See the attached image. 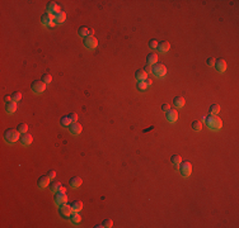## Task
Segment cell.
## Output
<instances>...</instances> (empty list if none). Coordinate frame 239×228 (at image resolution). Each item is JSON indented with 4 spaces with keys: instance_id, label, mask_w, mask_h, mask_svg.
<instances>
[{
    "instance_id": "obj_20",
    "label": "cell",
    "mask_w": 239,
    "mask_h": 228,
    "mask_svg": "<svg viewBox=\"0 0 239 228\" xmlns=\"http://www.w3.org/2000/svg\"><path fill=\"white\" fill-rule=\"evenodd\" d=\"M81 184H83V180H81V178H79V176H74V178L70 179V186L72 189H78Z\"/></svg>"
},
{
    "instance_id": "obj_18",
    "label": "cell",
    "mask_w": 239,
    "mask_h": 228,
    "mask_svg": "<svg viewBox=\"0 0 239 228\" xmlns=\"http://www.w3.org/2000/svg\"><path fill=\"white\" fill-rule=\"evenodd\" d=\"M169 49H171V43L168 41H163V42H160L158 45V51L160 53H167Z\"/></svg>"
},
{
    "instance_id": "obj_9",
    "label": "cell",
    "mask_w": 239,
    "mask_h": 228,
    "mask_svg": "<svg viewBox=\"0 0 239 228\" xmlns=\"http://www.w3.org/2000/svg\"><path fill=\"white\" fill-rule=\"evenodd\" d=\"M165 119H167L168 122H171V123L177 122V119H178V112L175 110V109H173V108H171L169 110L165 112Z\"/></svg>"
},
{
    "instance_id": "obj_28",
    "label": "cell",
    "mask_w": 239,
    "mask_h": 228,
    "mask_svg": "<svg viewBox=\"0 0 239 228\" xmlns=\"http://www.w3.org/2000/svg\"><path fill=\"white\" fill-rule=\"evenodd\" d=\"M210 116H217L219 114V112H220V107L217 105V104H212L211 107H210Z\"/></svg>"
},
{
    "instance_id": "obj_13",
    "label": "cell",
    "mask_w": 239,
    "mask_h": 228,
    "mask_svg": "<svg viewBox=\"0 0 239 228\" xmlns=\"http://www.w3.org/2000/svg\"><path fill=\"white\" fill-rule=\"evenodd\" d=\"M19 142H20V144H23V146H29L31 143L33 142V138H32V136L27 132V133H23V134H20V138H19Z\"/></svg>"
},
{
    "instance_id": "obj_39",
    "label": "cell",
    "mask_w": 239,
    "mask_h": 228,
    "mask_svg": "<svg viewBox=\"0 0 239 228\" xmlns=\"http://www.w3.org/2000/svg\"><path fill=\"white\" fill-rule=\"evenodd\" d=\"M47 175H48V178H50V179H55V176H56V171H55V170H50Z\"/></svg>"
},
{
    "instance_id": "obj_5",
    "label": "cell",
    "mask_w": 239,
    "mask_h": 228,
    "mask_svg": "<svg viewBox=\"0 0 239 228\" xmlns=\"http://www.w3.org/2000/svg\"><path fill=\"white\" fill-rule=\"evenodd\" d=\"M179 171L183 178H188L192 172V165L190 161H182L179 163Z\"/></svg>"
},
{
    "instance_id": "obj_1",
    "label": "cell",
    "mask_w": 239,
    "mask_h": 228,
    "mask_svg": "<svg viewBox=\"0 0 239 228\" xmlns=\"http://www.w3.org/2000/svg\"><path fill=\"white\" fill-rule=\"evenodd\" d=\"M206 126L211 131H220L221 127H223V120L217 117V116H209V117H206Z\"/></svg>"
},
{
    "instance_id": "obj_19",
    "label": "cell",
    "mask_w": 239,
    "mask_h": 228,
    "mask_svg": "<svg viewBox=\"0 0 239 228\" xmlns=\"http://www.w3.org/2000/svg\"><path fill=\"white\" fill-rule=\"evenodd\" d=\"M17 101H9V103H6L5 104V110H6V113L8 114H14L15 112H17Z\"/></svg>"
},
{
    "instance_id": "obj_11",
    "label": "cell",
    "mask_w": 239,
    "mask_h": 228,
    "mask_svg": "<svg viewBox=\"0 0 239 228\" xmlns=\"http://www.w3.org/2000/svg\"><path fill=\"white\" fill-rule=\"evenodd\" d=\"M46 10H47V13H48V14L55 15V14H57V13L60 12V6H59V4H57V3L51 2V3H48V4H47Z\"/></svg>"
},
{
    "instance_id": "obj_29",
    "label": "cell",
    "mask_w": 239,
    "mask_h": 228,
    "mask_svg": "<svg viewBox=\"0 0 239 228\" xmlns=\"http://www.w3.org/2000/svg\"><path fill=\"white\" fill-rule=\"evenodd\" d=\"M17 129H18V132L20 134H23V133H27L28 132V126H27L26 123H19L18 127H17Z\"/></svg>"
},
{
    "instance_id": "obj_12",
    "label": "cell",
    "mask_w": 239,
    "mask_h": 228,
    "mask_svg": "<svg viewBox=\"0 0 239 228\" xmlns=\"http://www.w3.org/2000/svg\"><path fill=\"white\" fill-rule=\"evenodd\" d=\"M72 213V209H71V206L70 205H64V206H61V208L59 209V214L62 217V218H65V219H68V218H70V214Z\"/></svg>"
},
{
    "instance_id": "obj_8",
    "label": "cell",
    "mask_w": 239,
    "mask_h": 228,
    "mask_svg": "<svg viewBox=\"0 0 239 228\" xmlns=\"http://www.w3.org/2000/svg\"><path fill=\"white\" fill-rule=\"evenodd\" d=\"M83 131V127L81 124L78 123V122H71L70 126H69V132L72 134V136H79Z\"/></svg>"
},
{
    "instance_id": "obj_16",
    "label": "cell",
    "mask_w": 239,
    "mask_h": 228,
    "mask_svg": "<svg viewBox=\"0 0 239 228\" xmlns=\"http://www.w3.org/2000/svg\"><path fill=\"white\" fill-rule=\"evenodd\" d=\"M93 29L92 28H88V27H80L79 29H78V34L80 36V37H84V38H87V37H89V36H93Z\"/></svg>"
},
{
    "instance_id": "obj_21",
    "label": "cell",
    "mask_w": 239,
    "mask_h": 228,
    "mask_svg": "<svg viewBox=\"0 0 239 228\" xmlns=\"http://www.w3.org/2000/svg\"><path fill=\"white\" fill-rule=\"evenodd\" d=\"M157 62H158V55H157V53H149V55L146 56V64H148L149 66L155 65Z\"/></svg>"
},
{
    "instance_id": "obj_3",
    "label": "cell",
    "mask_w": 239,
    "mask_h": 228,
    "mask_svg": "<svg viewBox=\"0 0 239 228\" xmlns=\"http://www.w3.org/2000/svg\"><path fill=\"white\" fill-rule=\"evenodd\" d=\"M19 134H20V133L18 132V129L9 128V129H6V131L4 132V140H5L8 143H15V142L20 138Z\"/></svg>"
},
{
    "instance_id": "obj_6",
    "label": "cell",
    "mask_w": 239,
    "mask_h": 228,
    "mask_svg": "<svg viewBox=\"0 0 239 228\" xmlns=\"http://www.w3.org/2000/svg\"><path fill=\"white\" fill-rule=\"evenodd\" d=\"M31 88H32V91L35 94H42L46 90V84L42 80H35L32 84H31Z\"/></svg>"
},
{
    "instance_id": "obj_25",
    "label": "cell",
    "mask_w": 239,
    "mask_h": 228,
    "mask_svg": "<svg viewBox=\"0 0 239 228\" xmlns=\"http://www.w3.org/2000/svg\"><path fill=\"white\" fill-rule=\"evenodd\" d=\"M70 206H71L72 212H80L81 208H83V202L81 200H74L70 204Z\"/></svg>"
},
{
    "instance_id": "obj_34",
    "label": "cell",
    "mask_w": 239,
    "mask_h": 228,
    "mask_svg": "<svg viewBox=\"0 0 239 228\" xmlns=\"http://www.w3.org/2000/svg\"><path fill=\"white\" fill-rule=\"evenodd\" d=\"M42 81L45 82V84H50V82L52 81V76H51L50 74H43V76H42Z\"/></svg>"
},
{
    "instance_id": "obj_14",
    "label": "cell",
    "mask_w": 239,
    "mask_h": 228,
    "mask_svg": "<svg viewBox=\"0 0 239 228\" xmlns=\"http://www.w3.org/2000/svg\"><path fill=\"white\" fill-rule=\"evenodd\" d=\"M215 69L217 72H224L226 70V61L224 58H219V60H215V64H214Z\"/></svg>"
},
{
    "instance_id": "obj_2",
    "label": "cell",
    "mask_w": 239,
    "mask_h": 228,
    "mask_svg": "<svg viewBox=\"0 0 239 228\" xmlns=\"http://www.w3.org/2000/svg\"><path fill=\"white\" fill-rule=\"evenodd\" d=\"M54 199H55V203H56V205L59 206V208H61V206L66 205V203H68V196H66V190H65V188H61L59 191H56Z\"/></svg>"
},
{
    "instance_id": "obj_44",
    "label": "cell",
    "mask_w": 239,
    "mask_h": 228,
    "mask_svg": "<svg viewBox=\"0 0 239 228\" xmlns=\"http://www.w3.org/2000/svg\"><path fill=\"white\" fill-rule=\"evenodd\" d=\"M102 227H103L102 224H97V226H96V228H102Z\"/></svg>"
},
{
    "instance_id": "obj_36",
    "label": "cell",
    "mask_w": 239,
    "mask_h": 228,
    "mask_svg": "<svg viewBox=\"0 0 239 228\" xmlns=\"http://www.w3.org/2000/svg\"><path fill=\"white\" fill-rule=\"evenodd\" d=\"M102 226H103V227H107V228H111V227L113 226V222H112V219L107 218V219H105V221H103Z\"/></svg>"
},
{
    "instance_id": "obj_42",
    "label": "cell",
    "mask_w": 239,
    "mask_h": 228,
    "mask_svg": "<svg viewBox=\"0 0 239 228\" xmlns=\"http://www.w3.org/2000/svg\"><path fill=\"white\" fill-rule=\"evenodd\" d=\"M4 100H5V103H9V101H12L13 99H12V96H5Z\"/></svg>"
},
{
    "instance_id": "obj_31",
    "label": "cell",
    "mask_w": 239,
    "mask_h": 228,
    "mask_svg": "<svg viewBox=\"0 0 239 228\" xmlns=\"http://www.w3.org/2000/svg\"><path fill=\"white\" fill-rule=\"evenodd\" d=\"M70 123H71V120L69 119V117H68V116L62 117V118L60 119V124H61L62 127H69V126H70Z\"/></svg>"
},
{
    "instance_id": "obj_24",
    "label": "cell",
    "mask_w": 239,
    "mask_h": 228,
    "mask_svg": "<svg viewBox=\"0 0 239 228\" xmlns=\"http://www.w3.org/2000/svg\"><path fill=\"white\" fill-rule=\"evenodd\" d=\"M70 221L72 223H75V224L80 223L81 222V214H80V212H72L70 214Z\"/></svg>"
},
{
    "instance_id": "obj_7",
    "label": "cell",
    "mask_w": 239,
    "mask_h": 228,
    "mask_svg": "<svg viewBox=\"0 0 239 228\" xmlns=\"http://www.w3.org/2000/svg\"><path fill=\"white\" fill-rule=\"evenodd\" d=\"M83 43H84V47L85 48H88V49H94L98 46V39L96 37H93V36H89V37L84 38Z\"/></svg>"
},
{
    "instance_id": "obj_40",
    "label": "cell",
    "mask_w": 239,
    "mask_h": 228,
    "mask_svg": "<svg viewBox=\"0 0 239 228\" xmlns=\"http://www.w3.org/2000/svg\"><path fill=\"white\" fill-rule=\"evenodd\" d=\"M169 109H171V105H169V104H163V105H162V110H163V112H167V110H169Z\"/></svg>"
},
{
    "instance_id": "obj_35",
    "label": "cell",
    "mask_w": 239,
    "mask_h": 228,
    "mask_svg": "<svg viewBox=\"0 0 239 228\" xmlns=\"http://www.w3.org/2000/svg\"><path fill=\"white\" fill-rule=\"evenodd\" d=\"M158 45H159V42L157 39H151L150 42H149V47L151 48V49H155V48H158Z\"/></svg>"
},
{
    "instance_id": "obj_32",
    "label": "cell",
    "mask_w": 239,
    "mask_h": 228,
    "mask_svg": "<svg viewBox=\"0 0 239 228\" xmlns=\"http://www.w3.org/2000/svg\"><path fill=\"white\" fill-rule=\"evenodd\" d=\"M148 84H146V81L145 80H141V81H138V89L139 90H145V89H148Z\"/></svg>"
},
{
    "instance_id": "obj_30",
    "label": "cell",
    "mask_w": 239,
    "mask_h": 228,
    "mask_svg": "<svg viewBox=\"0 0 239 228\" xmlns=\"http://www.w3.org/2000/svg\"><path fill=\"white\" fill-rule=\"evenodd\" d=\"M191 126H192V129L193 131H201V128H202V122L201 120H193Z\"/></svg>"
},
{
    "instance_id": "obj_41",
    "label": "cell",
    "mask_w": 239,
    "mask_h": 228,
    "mask_svg": "<svg viewBox=\"0 0 239 228\" xmlns=\"http://www.w3.org/2000/svg\"><path fill=\"white\" fill-rule=\"evenodd\" d=\"M144 71H145V72H146V74H150V72H151V66H149V65H148L146 67H145V69H144Z\"/></svg>"
},
{
    "instance_id": "obj_43",
    "label": "cell",
    "mask_w": 239,
    "mask_h": 228,
    "mask_svg": "<svg viewBox=\"0 0 239 228\" xmlns=\"http://www.w3.org/2000/svg\"><path fill=\"white\" fill-rule=\"evenodd\" d=\"M145 81H146V84H148V86H150V85L153 84V81H151L150 79H146V80H145Z\"/></svg>"
},
{
    "instance_id": "obj_23",
    "label": "cell",
    "mask_w": 239,
    "mask_h": 228,
    "mask_svg": "<svg viewBox=\"0 0 239 228\" xmlns=\"http://www.w3.org/2000/svg\"><path fill=\"white\" fill-rule=\"evenodd\" d=\"M186 104V101H184V98L183 96H175L174 100H173V105L175 108H183Z\"/></svg>"
},
{
    "instance_id": "obj_4",
    "label": "cell",
    "mask_w": 239,
    "mask_h": 228,
    "mask_svg": "<svg viewBox=\"0 0 239 228\" xmlns=\"http://www.w3.org/2000/svg\"><path fill=\"white\" fill-rule=\"evenodd\" d=\"M151 74L155 77H158V79L164 77L165 74H167V67H165L163 64H158V62H157L155 65L151 66Z\"/></svg>"
},
{
    "instance_id": "obj_26",
    "label": "cell",
    "mask_w": 239,
    "mask_h": 228,
    "mask_svg": "<svg viewBox=\"0 0 239 228\" xmlns=\"http://www.w3.org/2000/svg\"><path fill=\"white\" fill-rule=\"evenodd\" d=\"M48 188H50V191L51 193H56V191H59L61 188H62V185H61V183H59V181H55V183H52V184H50L48 185Z\"/></svg>"
},
{
    "instance_id": "obj_15",
    "label": "cell",
    "mask_w": 239,
    "mask_h": 228,
    "mask_svg": "<svg viewBox=\"0 0 239 228\" xmlns=\"http://www.w3.org/2000/svg\"><path fill=\"white\" fill-rule=\"evenodd\" d=\"M65 19H66V13L60 10L57 14L54 15V24H62L65 22Z\"/></svg>"
},
{
    "instance_id": "obj_37",
    "label": "cell",
    "mask_w": 239,
    "mask_h": 228,
    "mask_svg": "<svg viewBox=\"0 0 239 228\" xmlns=\"http://www.w3.org/2000/svg\"><path fill=\"white\" fill-rule=\"evenodd\" d=\"M68 117H69V119L71 120V122H76L78 120V114L76 113H70V114H68Z\"/></svg>"
},
{
    "instance_id": "obj_10",
    "label": "cell",
    "mask_w": 239,
    "mask_h": 228,
    "mask_svg": "<svg viewBox=\"0 0 239 228\" xmlns=\"http://www.w3.org/2000/svg\"><path fill=\"white\" fill-rule=\"evenodd\" d=\"M41 23H42V26H45V27L54 26V15H51L48 13L43 14L42 17H41Z\"/></svg>"
},
{
    "instance_id": "obj_27",
    "label": "cell",
    "mask_w": 239,
    "mask_h": 228,
    "mask_svg": "<svg viewBox=\"0 0 239 228\" xmlns=\"http://www.w3.org/2000/svg\"><path fill=\"white\" fill-rule=\"evenodd\" d=\"M171 162H172V165H174V166H178V165L182 162V159H181L179 155H173V156L171 157Z\"/></svg>"
},
{
    "instance_id": "obj_22",
    "label": "cell",
    "mask_w": 239,
    "mask_h": 228,
    "mask_svg": "<svg viewBox=\"0 0 239 228\" xmlns=\"http://www.w3.org/2000/svg\"><path fill=\"white\" fill-rule=\"evenodd\" d=\"M135 77H136L138 81H141V80H146L148 79V74L144 71V69H140L135 72Z\"/></svg>"
},
{
    "instance_id": "obj_33",
    "label": "cell",
    "mask_w": 239,
    "mask_h": 228,
    "mask_svg": "<svg viewBox=\"0 0 239 228\" xmlns=\"http://www.w3.org/2000/svg\"><path fill=\"white\" fill-rule=\"evenodd\" d=\"M12 99H13V101H19L20 99H22V94H20L19 91H14L13 94H12Z\"/></svg>"
},
{
    "instance_id": "obj_17",
    "label": "cell",
    "mask_w": 239,
    "mask_h": 228,
    "mask_svg": "<svg viewBox=\"0 0 239 228\" xmlns=\"http://www.w3.org/2000/svg\"><path fill=\"white\" fill-rule=\"evenodd\" d=\"M50 178H48V175L46 176V175H43V176H41V178L38 179V181H37V184H38V186L41 189H45V188H47V186L50 185Z\"/></svg>"
},
{
    "instance_id": "obj_38",
    "label": "cell",
    "mask_w": 239,
    "mask_h": 228,
    "mask_svg": "<svg viewBox=\"0 0 239 228\" xmlns=\"http://www.w3.org/2000/svg\"><path fill=\"white\" fill-rule=\"evenodd\" d=\"M215 64V60L212 58V57H209V58H207V61H206V65L207 66H212Z\"/></svg>"
}]
</instances>
